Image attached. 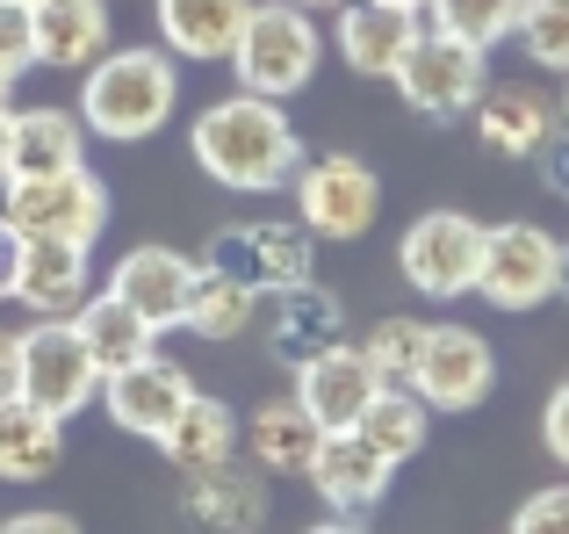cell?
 I'll return each instance as SVG.
<instances>
[{
  "label": "cell",
  "mask_w": 569,
  "mask_h": 534,
  "mask_svg": "<svg viewBox=\"0 0 569 534\" xmlns=\"http://www.w3.org/2000/svg\"><path fill=\"white\" fill-rule=\"evenodd\" d=\"M72 325H80L87 354L101 362V376H109V368H130V362H144V354L159 347V333H152V325H144V318H138V310H130L116 289L87 296V304L72 310Z\"/></svg>",
  "instance_id": "27"
},
{
  "label": "cell",
  "mask_w": 569,
  "mask_h": 534,
  "mask_svg": "<svg viewBox=\"0 0 569 534\" xmlns=\"http://www.w3.org/2000/svg\"><path fill=\"white\" fill-rule=\"evenodd\" d=\"M389 477H397V463H389L376 441H361L353 426L325 434L318 455H310V484H318V498L332 513H376L389 498Z\"/></svg>",
  "instance_id": "16"
},
{
  "label": "cell",
  "mask_w": 569,
  "mask_h": 534,
  "mask_svg": "<svg viewBox=\"0 0 569 534\" xmlns=\"http://www.w3.org/2000/svg\"><path fill=\"white\" fill-rule=\"evenodd\" d=\"M418 29H426V14L418 8H389V0H339V58H347L353 72H368V80H389V72L403 66V51L418 43Z\"/></svg>",
  "instance_id": "17"
},
{
  "label": "cell",
  "mask_w": 569,
  "mask_h": 534,
  "mask_svg": "<svg viewBox=\"0 0 569 534\" xmlns=\"http://www.w3.org/2000/svg\"><path fill=\"white\" fill-rule=\"evenodd\" d=\"M318 58H325V37L310 22V8L296 0H252L246 22H238V43H231V72L238 87L267 101H289L318 80Z\"/></svg>",
  "instance_id": "3"
},
{
  "label": "cell",
  "mask_w": 569,
  "mask_h": 534,
  "mask_svg": "<svg viewBox=\"0 0 569 534\" xmlns=\"http://www.w3.org/2000/svg\"><path fill=\"white\" fill-rule=\"evenodd\" d=\"M37 22V66L80 72L109 51V0H29Z\"/></svg>",
  "instance_id": "22"
},
{
  "label": "cell",
  "mask_w": 569,
  "mask_h": 534,
  "mask_svg": "<svg viewBox=\"0 0 569 534\" xmlns=\"http://www.w3.org/2000/svg\"><path fill=\"white\" fill-rule=\"evenodd\" d=\"M238 441H246V463L267 469V477H310V455H318L325 426L310 419L296 397H267V405L238 426Z\"/></svg>",
  "instance_id": "20"
},
{
  "label": "cell",
  "mask_w": 569,
  "mask_h": 534,
  "mask_svg": "<svg viewBox=\"0 0 569 534\" xmlns=\"http://www.w3.org/2000/svg\"><path fill=\"white\" fill-rule=\"evenodd\" d=\"M188 152L194 167L209 174L217 188H238V196H260V188H289L296 167H303V145H296V123L281 101L252 95V87H238V95L209 101L202 116L188 123Z\"/></svg>",
  "instance_id": "1"
},
{
  "label": "cell",
  "mask_w": 569,
  "mask_h": 534,
  "mask_svg": "<svg viewBox=\"0 0 569 534\" xmlns=\"http://www.w3.org/2000/svg\"><path fill=\"white\" fill-rule=\"evenodd\" d=\"M389 80H397V95L411 101L418 116H432V123H455V116H469L476 101H483V87H490V51L447 37V29H418V43L403 51V66L389 72Z\"/></svg>",
  "instance_id": "6"
},
{
  "label": "cell",
  "mask_w": 569,
  "mask_h": 534,
  "mask_svg": "<svg viewBox=\"0 0 569 534\" xmlns=\"http://www.w3.org/2000/svg\"><path fill=\"white\" fill-rule=\"evenodd\" d=\"M418 347H426V325H418V318H403V310L376 318V325H368V339H361V354L376 362V376H382V383H411Z\"/></svg>",
  "instance_id": "31"
},
{
  "label": "cell",
  "mask_w": 569,
  "mask_h": 534,
  "mask_svg": "<svg viewBox=\"0 0 569 534\" xmlns=\"http://www.w3.org/2000/svg\"><path fill=\"white\" fill-rule=\"evenodd\" d=\"M483 231L469 210H426L397 239V275L418 296H476V267H483Z\"/></svg>",
  "instance_id": "8"
},
{
  "label": "cell",
  "mask_w": 569,
  "mask_h": 534,
  "mask_svg": "<svg viewBox=\"0 0 569 534\" xmlns=\"http://www.w3.org/2000/svg\"><path fill=\"white\" fill-rule=\"evenodd\" d=\"M29 66H37V22H29L22 0H0V72L22 80Z\"/></svg>",
  "instance_id": "33"
},
{
  "label": "cell",
  "mask_w": 569,
  "mask_h": 534,
  "mask_svg": "<svg viewBox=\"0 0 569 534\" xmlns=\"http://www.w3.org/2000/svg\"><path fill=\"white\" fill-rule=\"evenodd\" d=\"M347 339V304L318 281H296V289H274V310H267V354L281 368H303L310 354L339 347Z\"/></svg>",
  "instance_id": "18"
},
{
  "label": "cell",
  "mask_w": 569,
  "mask_h": 534,
  "mask_svg": "<svg viewBox=\"0 0 569 534\" xmlns=\"http://www.w3.org/2000/svg\"><path fill=\"white\" fill-rule=\"evenodd\" d=\"M238 448V419H231V405L223 397H202L194 390L181 412H173V426L159 434V455H167L173 469H209V463H223V455Z\"/></svg>",
  "instance_id": "26"
},
{
  "label": "cell",
  "mask_w": 569,
  "mask_h": 534,
  "mask_svg": "<svg viewBox=\"0 0 569 534\" xmlns=\"http://www.w3.org/2000/svg\"><path fill=\"white\" fill-rule=\"evenodd\" d=\"M194 397V383H188V368L181 362H167V354H144V362H130V368H109L101 376V405H109V419L123 426V434H144V441H159L173 426V412H181Z\"/></svg>",
  "instance_id": "12"
},
{
  "label": "cell",
  "mask_w": 569,
  "mask_h": 534,
  "mask_svg": "<svg viewBox=\"0 0 569 534\" xmlns=\"http://www.w3.org/2000/svg\"><path fill=\"white\" fill-rule=\"evenodd\" d=\"M556 296H569V246H562V267H556Z\"/></svg>",
  "instance_id": "42"
},
{
  "label": "cell",
  "mask_w": 569,
  "mask_h": 534,
  "mask_svg": "<svg viewBox=\"0 0 569 534\" xmlns=\"http://www.w3.org/2000/svg\"><path fill=\"white\" fill-rule=\"evenodd\" d=\"M194 275H202V260L173 254V246H130V254L116 260L109 289L123 296V304L138 310V318L152 325V333H181V325H188Z\"/></svg>",
  "instance_id": "13"
},
{
  "label": "cell",
  "mask_w": 569,
  "mask_h": 534,
  "mask_svg": "<svg viewBox=\"0 0 569 534\" xmlns=\"http://www.w3.org/2000/svg\"><path fill=\"white\" fill-rule=\"evenodd\" d=\"M22 397L51 419H72L101 397V362L87 354L72 318H37L22 333Z\"/></svg>",
  "instance_id": "9"
},
{
  "label": "cell",
  "mask_w": 569,
  "mask_h": 534,
  "mask_svg": "<svg viewBox=\"0 0 569 534\" xmlns=\"http://www.w3.org/2000/svg\"><path fill=\"white\" fill-rule=\"evenodd\" d=\"M22 8H29V0H22Z\"/></svg>",
  "instance_id": "47"
},
{
  "label": "cell",
  "mask_w": 569,
  "mask_h": 534,
  "mask_svg": "<svg viewBox=\"0 0 569 534\" xmlns=\"http://www.w3.org/2000/svg\"><path fill=\"white\" fill-rule=\"evenodd\" d=\"M0 217H8L22 239H72V246H94L101 225H109V188L80 167L66 174H22V181L0 188Z\"/></svg>",
  "instance_id": "5"
},
{
  "label": "cell",
  "mask_w": 569,
  "mask_h": 534,
  "mask_svg": "<svg viewBox=\"0 0 569 534\" xmlns=\"http://www.w3.org/2000/svg\"><path fill=\"white\" fill-rule=\"evenodd\" d=\"M533 159H541V181L556 188V196H569V123H556V138H548Z\"/></svg>",
  "instance_id": "36"
},
{
  "label": "cell",
  "mask_w": 569,
  "mask_h": 534,
  "mask_svg": "<svg viewBox=\"0 0 569 534\" xmlns=\"http://www.w3.org/2000/svg\"><path fill=\"white\" fill-rule=\"evenodd\" d=\"M376 390H382L376 362H368L361 347H347V339H339V347H325V354H310V362L296 368V405H303L325 434L361 426V412L376 405Z\"/></svg>",
  "instance_id": "14"
},
{
  "label": "cell",
  "mask_w": 569,
  "mask_h": 534,
  "mask_svg": "<svg viewBox=\"0 0 569 534\" xmlns=\"http://www.w3.org/2000/svg\"><path fill=\"white\" fill-rule=\"evenodd\" d=\"M14 304H29L37 318H72V310L87 304V246H72V239H22Z\"/></svg>",
  "instance_id": "21"
},
{
  "label": "cell",
  "mask_w": 569,
  "mask_h": 534,
  "mask_svg": "<svg viewBox=\"0 0 569 534\" xmlns=\"http://www.w3.org/2000/svg\"><path fill=\"white\" fill-rule=\"evenodd\" d=\"M58 455H66V419L37 412L29 397H8V405H0V477L37 484V477L58 469Z\"/></svg>",
  "instance_id": "25"
},
{
  "label": "cell",
  "mask_w": 569,
  "mask_h": 534,
  "mask_svg": "<svg viewBox=\"0 0 569 534\" xmlns=\"http://www.w3.org/2000/svg\"><path fill=\"white\" fill-rule=\"evenodd\" d=\"M14 267H22V231L0 217V304H14Z\"/></svg>",
  "instance_id": "39"
},
{
  "label": "cell",
  "mask_w": 569,
  "mask_h": 534,
  "mask_svg": "<svg viewBox=\"0 0 569 534\" xmlns=\"http://www.w3.org/2000/svg\"><path fill=\"white\" fill-rule=\"evenodd\" d=\"M8 397H22V333L0 325V405H8Z\"/></svg>",
  "instance_id": "38"
},
{
  "label": "cell",
  "mask_w": 569,
  "mask_h": 534,
  "mask_svg": "<svg viewBox=\"0 0 569 534\" xmlns=\"http://www.w3.org/2000/svg\"><path fill=\"white\" fill-rule=\"evenodd\" d=\"M80 123L87 138L109 145H138L181 109V66L159 43H123V51H101L94 66H80Z\"/></svg>",
  "instance_id": "2"
},
{
  "label": "cell",
  "mask_w": 569,
  "mask_h": 534,
  "mask_svg": "<svg viewBox=\"0 0 569 534\" xmlns=\"http://www.w3.org/2000/svg\"><path fill=\"white\" fill-rule=\"evenodd\" d=\"M519 51L548 72H569V0H527L519 8Z\"/></svg>",
  "instance_id": "32"
},
{
  "label": "cell",
  "mask_w": 569,
  "mask_h": 534,
  "mask_svg": "<svg viewBox=\"0 0 569 534\" xmlns=\"http://www.w3.org/2000/svg\"><path fill=\"white\" fill-rule=\"evenodd\" d=\"M310 534H368V527H353V513H332L325 527H310Z\"/></svg>",
  "instance_id": "41"
},
{
  "label": "cell",
  "mask_w": 569,
  "mask_h": 534,
  "mask_svg": "<svg viewBox=\"0 0 569 534\" xmlns=\"http://www.w3.org/2000/svg\"><path fill=\"white\" fill-rule=\"evenodd\" d=\"M411 390L426 397L432 412H476L490 390H498V354L476 325H426V347H418Z\"/></svg>",
  "instance_id": "11"
},
{
  "label": "cell",
  "mask_w": 569,
  "mask_h": 534,
  "mask_svg": "<svg viewBox=\"0 0 569 534\" xmlns=\"http://www.w3.org/2000/svg\"><path fill=\"white\" fill-rule=\"evenodd\" d=\"M541 441H548V455L569 469V383H556V397H548V412H541Z\"/></svg>",
  "instance_id": "35"
},
{
  "label": "cell",
  "mask_w": 569,
  "mask_h": 534,
  "mask_svg": "<svg viewBox=\"0 0 569 534\" xmlns=\"http://www.w3.org/2000/svg\"><path fill=\"white\" fill-rule=\"evenodd\" d=\"M519 8H527V0H426L432 29L476 43V51H498V43L519 29Z\"/></svg>",
  "instance_id": "30"
},
{
  "label": "cell",
  "mask_w": 569,
  "mask_h": 534,
  "mask_svg": "<svg viewBox=\"0 0 569 534\" xmlns=\"http://www.w3.org/2000/svg\"><path fill=\"white\" fill-rule=\"evenodd\" d=\"M389 8H418V14H426V0H389Z\"/></svg>",
  "instance_id": "44"
},
{
  "label": "cell",
  "mask_w": 569,
  "mask_h": 534,
  "mask_svg": "<svg viewBox=\"0 0 569 534\" xmlns=\"http://www.w3.org/2000/svg\"><path fill=\"white\" fill-rule=\"evenodd\" d=\"M181 521L202 534H252L267 521V469L252 463H209L181 477Z\"/></svg>",
  "instance_id": "15"
},
{
  "label": "cell",
  "mask_w": 569,
  "mask_h": 534,
  "mask_svg": "<svg viewBox=\"0 0 569 534\" xmlns=\"http://www.w3.org/2000/svg\"><path fill=\"white\" fill-rule=\"evenodd\" d=\"M562 123H569V80H562Z\"/></svg>",
  "instance_id": "46"
},
{
  "label": "cell",
  "mask_w": 569,
  "mask_h": 534,
  "mask_svg": "<svg viewBox=\"0 0 569 534\" xmlns=\"http://www.w3.org/2000/svg\"><path fill=\"white\" fill-rule=\"evenodd\" d=\"M0 534H80V521H72V513L37 506V513H14V521H0Z\"/></svg>",
  "instance_id": "37"
},
{
  "label": "cell",
  "mask_w": 569,
  "mask_h": 534,
  "mask_svg": "<svg viewBox=\"0 0 569 534\" xmlns=\"http://www.w3.org/2000/svg\"><path fill=\"white\" fill-rule=\"evenodd\" d=\"M8 116H14V109H0V188L14 181V152H8Z\"/></svg>",
  "instance_id": "40"
},
{
  "label": "cell",
  "mask_w": 569,
  "mask_h": 534,
  "mask_svg": "<svg viewBox=\"0 0 569 534\" xmlns=\"http://www.w3.org/2000/svg\"><path fill=\"white\" fill-rule=\"evenodd\" d=\"M469 116H476L483 152H498V159H533L548 138H556V123H562V109L541 95V87H527V80L483 87V101H476Z\"/></svg>",
  "instance_id": "19"
},
{
  "label": "cell",
  "mask_w": 569,
  "mask_h": 534,
  "mask_svg": "<svg viewBox=\"0 0 569 534\" xmlns=\"http://www.w3.org/2000/svg\"><path fill=\"white\" fill-rule=\"evenodd\" d=\"M512 534H569V484H548L512 513Z\"/></svg>",
  "instance_id": "34"
},
{
  "label": "cell",
  "mask_w": 569,
  "mask_h": 534,
  "mask_svg": "<svg viewBox=\"0 0 569 534\" xmlns=\"http://www.w3.org/2000/svg\"><path fill=\"white\" fill-rule=\"evenodd\" d=\"M202 267L246 281L252 296H274V289L310 281V267H318V239L303 231V217H231V225H217Z\"/></svg>",
  "instance_id": "4"
},
{
  "label": "cell",
  "mask_w": 569,
  "mask_h": 534,
  "mask_svg": "<svg viewBox=\"0 0 569 534\" xmlns=\"http://www.w3.org/2000/svg\"><path fill=\"white\" fill-rule=\"evenodd\" d=\"M8 152H14V181L22 174H66L87 159V123L80 109H14L8 116Z\"/></svg>",
  "instance_id": "24"
},
{
  "label": "cell",
  "mask_w": 569,
  "mask_h": 534,
  "mask_svg": "<svg viewBox=\"0 0 569 534\" xmlns=\"http://www.w3.org/2000/svg\"><path fill=\"white\" fill-rule=\"evenodd\" d=\"M296 217H303L310 239H368V225H376L382 210V181L376 167H368L361 152H318L296 167Z\"/></svg>",
  "instance_id": "7"
},
{
  "label": "cell",
  "mask_w": 569,
  "mask_h": 534,
  "mask_svg": "<svg viewBox=\"0 0 569 534\" xmlns=\"http://www.w3.org/2000/svg\"><path fill=\"white\" fill-rule=\"evenodd\" d=\"M361 441H376V448L389 455V463H411L418 448H426V434H432V405L411 390V383H382L376 390V405L361 412V426H353Z\"/></svg>",
  "instance_id": "28"
},
{
  "label": "cell",
  "mask_w": 569,
  "mask_h": 534,
  "mask_svg": "<svg viewBox=\"0 0 569 534\" xmlns=\"http://www.w3.org/2000/svg\"><path fill=\"white\" fill-rule=\"evenodd\" d=\"M556 267H562V239L527 217L483 231V267H476V296L490 310H533L556 296Z\"/></svg>",
  "instance_id": "10"
},
{
  "label": "cell",
  "mask_w": 569,
  "mask_h": 534,
  "mask_svg": "<svg viewBox=\"0 0 569 534\" xmlns=\"http://www.w3.org/2000/svg\"><path fill=\"white\" fill-rule=\"evenodd\" d=\"M0 109H14V80H8V72H0Z\"/></svg>",
  "instance_id": "43"
},
{
  "label": "cell",
  "mask_w": 569,
  "mask_h": 534,
  "mask_svg": "<svg viewBox=\"0 0 569 534\" xmlns=\"http://www.w3.org/2000/svg\"><path fill=\"white\" fill-rule=\"evenodd\" d=\"M296 8H339V0H296Z\"/></svg>",
  "instance_id": "45"
},
{
  "label": "cell",
  "mask_w": 569,
  "mask_h": 534,
  "mask_svg": "<svg viewBox=\"0 0 569 534\" xmlns=\"http://www.w3.org/2000/svg\"><path fill=\"white\" fill-rule=\"evenodd\" d=\"M246 8L252 0H152V22H159V43H167L173 58L217 66V58H231Z\"/></svg>",
  "instance_id": "23"
},
{
  "label": "cell",
  "mask_w": 569,
  "mask_h": 534,
  "mask_svg": "<svg viewBox=\"0 0 569 534\" xmlns=\"http://www.w3.org/2000/svg\"><path fill=\"white\" fill-rule=\"evenodd\" d=\"M252 310H260V296L246 289V281H231V275H217V267H202L194 275V296H188V333L194 339H238L252 325Z\"/></svg>",
  "instance_id": "29"
}]
</instances>
